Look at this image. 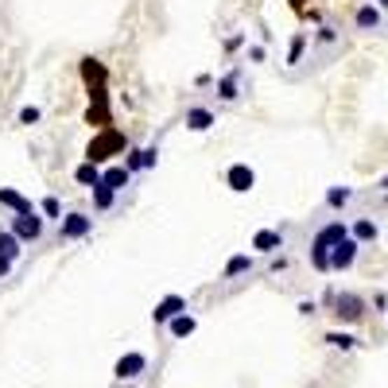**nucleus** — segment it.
<instances>
[{
	"label": "nucleus",
	"mask_w": 388,
	"mask_h": 388,
	"mask_svg": "<svg viewBox=\"0 0 388 388\" xmlns=\"http://www.w3.org/2000/svg\"><path fill=\"white\" fill-rule=\"evenodd\" d=\"M349 237V229L342 226V221H330V226H322L319 233H314V241H311V264L319 272H330V253H334V245L338 241H346Z\"/></svg>",
	"instance_id": "1"
},
{
	"label": "nucleus",
	"mask_w": 388,
	"mask_h": 388,
	"mask_svg": "<svg viewBox=\"0 0 388 388\" xmlns=\"http://www.w3.org/2000/svg\"><path fill=\"white\" fill-rule=\"evenodd\" d=\"M12 233L20 237V245H35V241H43V218L39 214H20V218H12Z\"/></svg>",
	"instance_id": "2"
},
{
	"label": "nucleus",
	"mask_w": 388,
	"mask_h": 388,
	"mask_svg": "<svg viewBox=\"0 0 388 388\" xmlns=\"http://www.w3.org/2000/svg\"><path fill=\"white\" fill-rule=\"evenodd\" d=\"M90 229H93V218H90V214H82V210L67 214V218L59 221V237H62V241H82Z\"/></svg>",
	"instance_id": "3"
},
{
	"label": "nucleus",
	"mask_w": 388,
	"mask_h": 388,
	"mask_svg": "<svg viewBox=\"0 0 388 388\" xmlns=\"http://www.w3.org/2000/svg\"><path fill=\"white\" fill-rule=\"evenodd\" d=\"M357 241L354 237H346V241H338L334 245V253H330V272H349L354 268V261H357Z\"/></svg>",
	"instance_id": "4"
},
{
	"label": "nucleus",
	"mask_w": 388,
	"mask_h": 388,
	"mask_svg": "<svg viewBox=\"0 0 388 388\" xmlns=\"http://www.w3.org/2000/svg\"><path fill=\"white\" fill-rule=\"evenodd\" d=\"M117 148H125V140H120V132H105L102 140H93L90 144V152H85V160L90 163H102V160H109V152H117Z\"/></svg>",
	"instance_id": "5"
},
{
	"label": "nucleus",
	"mask_w": 388,
	"mask_h": 388,
	"mask_svg": "<svg viewBox=\"0 0 388 388\" xmlns=\"http://www.w3.org/2000/svg\"><path fill=\"white\" fill-rule=\"evenodd\" d=\"M334 314L342 322H357L365 314V303L357 296H349V291H342V296H334Z\"/></svg>",
	"instance_id": "6"
},
{
	"label": "nucleus",
	"mask_w": 388,
	"mask_h": 388,
	"mask_svg": "<svg viewBox=\"0 0 388 388\" xmlns=\"http://www.w3.org/2000/svg\"><path fill=\"white\" fill-rule=\"evenodd\" d=\"M144 369H148V357H144V354H125L117 365H113V373H117V380H136Z\"/></svg>",
	"instance_id": "7"
},
{
	"label": "nucleus",
	"mask_w": 388,
	"mask_h": 388,
	"mask_svg": "<svg viewBox=\"0 0 388 388\" xmlns=\"http://www.w3.org/2000/svg\"><path fill=\"white\" fill-rule=\"evenodd\" d=\"M354 24H357V32H380V27H384V12L377 8V4H361V8H357V16H354Z\"/></svg>",
	"instance_id": "8"
},
{
	"label": "nucleus",
	"mask_w": 388,
	"mask_h": 388,
	"mask_svg": "<svg viewBox=\"0 0 388 388\" xmlns=\"http://www.w3.org/2000/svg\"><path fill=\"white\" fill-rule=\"evenodd\" d=\"M226 183H229V190L245 194V190H253L256 175H253V167H249V163H233V167H229V175H226Z\"/></svg>",
	"instance_id": "9"
},
{
	"label": "nucleus",
	"mask_w": 388,
	"mask_h": 388,
	"mask_svg": "<svg viewBox=\"0 0 388 388\" xmlns=\"http://www.w3.org/2000/svg\"><path fill=\"white\" fill-rule=\"evenodd\" d=\"M179 314H186V299L183 296H167V299H160V303H155L152 319L155 322H171V319H179Z\"/></svg>",
	"instance_id": "10"
},
{
	"label": "nucleus",
	"mask_w": 388,
	"mask_h": 388,
	"mask_svg": "<svg viewBox=\"0 0 388 388\" xmlns=\"http://www.w3.org/2000/svg\"><path fill=\"white\" fill-rule=\"evenodd\" d=\"M0 206H8L12 218H20V214H35V206L27 202L20 190H12V186H0Z\"/></svg>",
	"instance_id": "11"
},
{
	"label": "nucleus",
	"mask_w": 388,
	"mask_h": 388,
	"mask_svg": "<svg viewBox=\"0 0 388 388\" xmlns=\"http://www.w3.org/2000/svg\"><path fill=\"white\" fill-rule=\"evenodd\" d=\"M128 179H132V171L125 167V163H117V167H109V171H102V186H109L113 194H120L128 186Z\"/></svg>",
	"instance_id": "12"
},
{
	"label": "nucleus",
	"mask_w": 388,
	"mask_h": 388,
	"mask_svg": "<svg viewBox=\"0 0 388 388\" xmlns=\"http://www.w3.org/2000/svg\"><path fill=\"white\" fill-rule=\"evenodd\" d=\"M253 249L256 253H276V249H284V233L279 229H261L253 237Z\"/></svg>",
	"instance_id": "13"
},
{
	"label": "nucleus",
	"mask_w": 388,
	"mask_h": 388,
	"mask_svg": "<svg viewBox=\"0 0 388 388\" xmlns=\"http://www.w3.org/2000/svg\"><path fill=\"white\" fill-rule=\"evenodd\" d=\"M155 160H160V152H155V148H132V152H128V163H125V167H128V171L155 167Z\"/></svg>",
	"instance_id": "14"
},
{
	"label": "nucleus",
	"mask_w": 388,
	"mask_h": 388,
	"mask_svg": "<svg viewBox=\"0 0 388 388\" xmlns=\"http://www.w3.org/2000/svg\"><path fill=\"white\" fill-rule=\"evenodd\" d=\"M20 249H24V245H20V237L12 233V229H0V261L12 264L20 256Z\"/></svg>",
	"instance_id": "15"
},
{
	"label": "nucleus",
	"mask_w": 388,
	"mask_h": 388,
	"mask_svg": "<svg viewBox=\"0 0 388 388\" xmlns=\"http://www.w3.org/2000/svg\"><path fill=\"white\" fill-rule=\"evenodd\" d=\"M218 93H221V102H237V97H241V74H237V70L226 74L218 82Z\"/></svg>",
	"instance_id": "16"
},
{
	"label": "nucleus",
	"mask_w": 388,
	"mask_h": 388,
	"mask_svg": "<svg viewBox=\"0 0 388 388\" xmlns=\"http://www.w3.org/2000/svg\"><path fill=\"white\" fill-rule=\"evenodd\" d=\"M210 125H214V113H210V109H186V128H194V132H206Z\"/></svg>",
	"instance_id": "17"
},
{
	"label": "nucleus",
	"mask_w": 388,
	"mask_h": 388,
	"mask_svg": "<svg viewBox=\"0 0 388 388\" xmlns=\"http://www.w3.org/2000/svg\"><path fill=\"white\" fill-rule=\"evenodd\" d=\"M377 233H380V229H377V221L361 218V221H354V233H349V237H354L357 245H365V241H377Z\"/></svg>",
	"instance_id": "18"
},
{
	"label": "nucleus",
	"mask_w": 388,
	"mask_h": 388,
	"mask_svg": "<svg viewBox=\"0 0 388 388\" xmlns=\"http://www.w3.org/2000/svg\"><path fill=\"white\" fill-rule=\"evenodd\" d=\"M74 179H78V183H82V186H90V190H93V186L102 183V171H97V163H90V160H85L82 167L74 171Z\"/></svg>",
	"instance_id": "19"
},
{
	"label": "nucleus",
	"mask_w": 388,
	"mask_h": 388,
	"mask_svg": "<svg viewBox=\"0 0 388 388\" xmlns=\"http://www.w3.org/2000/svg\"><path fill=\"white\" fill-rule=\"evenodd\" d=\"M354 202V190H349V186H330V194H326V206H349Z\"/></svg>",
	"instance_id": "20"
},
{
	"label": "nucleus",
	"mask_w": 388,
	"mask_h": 388,
	"mask_svg": "<svg viewBox=\"0 0 388 388\" xmlns=\"http://www.w3.org/2000/svg\"><path fill=\"white\" fill-rule=\"evenodd\" d=\"M167 330H171V338H186V334H194V319L190 314H179V319L167 322Z\"/></svg>",
	"instance_id": "21"
},
{
	"label": "nucleus",
	"mask_w": 388,
	"mask_h": 388,
	"mask_svg": "<svg viewBox=\"0 0 388 388\" xmlns=\"http://www.w3.org/2000/svg\"><path fill=\"white\" fill-rule=\"evenodd\" d=\"M113 198H117V194H113L109 186H102V183L93 186V206H97V210H109V206H113Z\"/></svg>",
	"instance_id": "22"
},
{
	"label": "nucleus",
	"mask_w": 388,
	"mask_h": 388,
	"mask_svg": "<svg viewBox=\"0 0 388 388\" xmlns=\"http://www.w3.org/2000/svg\"><path fill=\"white\" fill-rule=\"evenodd\" d=\"M253 268V261H249V256H233V261L226 264V276H241V272H249Z\"/></svg>",
	"instance_id": "23"
},
{
	"label": "nucleus",
	"mask_w": 388,
	"mask_h": 388,
	"mask_svg": "<svg viewBox=\"0 0 388 388\" xmlns=\"http://www.w3.org/2000/svg\"><path fill=\"white\" fill-rule=\"evenodd\" d=\"M326 342H330L334 349H354V346H357V338H349V334H338V330H334V334H326Z\"/></svg>",
	"instance_id": "24"
},
{
	"label": "nucleus",
	"mask_w": 388,
	"mask_h": 388,
	"mask_svg": "<svg viewBox=\"0 0 388 388\" xmlns=\"http://www.w3.org/2000/svg\"><path fill=\"white\" fill-rule=\"evenodd\" d=\"M303 47H307V35H296V39H291V55H287V62L303 59Z\"/></svg>",
	"instance_id": "25"
},
{
	"label": "nucleus",
	"mask_w": 388,
	"mask_h": 388,
	"mask_svg": "<svg viewBox=\"0 0 388 388\" xmlns=\"http://www.w3.org/2000/svg\"><path fill=\"white\" fill-rule=\"evenodd\" d=\"M43 214H47V218H59V214H62L59 198H43Z\"/></svg>",
	"instance_id": "26"
},
{
	"label": "nucleus",
	"mask_w": 388,
	"mask_h": 388,
	"mask_svg": "<svg viewBox=\"0 0 388 388\" xmlns=\"http://www.w3.org/2000/svg\"><path fill=\"white\" fill-rule=\"evenodd\" d=\"M35 120H39V109H20V125H35Z\"/></svg>",
	"instance_id": "27"
},
{
	"label": "nucleus",
	"mask_w": 388,
	"mask_h": 388,
	"mask_svg": "<svg viewBox=\"0 0 388 388\" xmlns=\"http://www.w3.org/2000/svg\"><path fill=\"white\" fill-rule=\"evenodd\" d=\"M8 272H12V264H8V261H0V276H8Z\"/></svg>",
	"instance_id": "28"
},
{
	"label": "nucleus",
	"mask_w": 388,
	"mask_h": 388,
	"mask_svg": "<svg viewBox=\"0 0 388 388\" xmlns=\"http://www.w3.org/2000/svg\"><path fill=\"white\" fill-rule=\"evenodd\" d=\"M373 4H377V8H388V0H373Z\"/></svg>",
	"instance_id": "29"
},
{
	"label": "nucleus",
	"mask_w": 388,
	"mask_h": 388,
	"mask_svg": "<svg viewBox=\"0 0 388 388\" xmlns=\"http://www.w3.org/2000/svg\"><path fill=\"white\" fill-rule=\"evenodd\" d=\"M377 186H380V190H388V179H380V183H377Z\"/></svg>",
	"instance_id": "30"
}]
</instances>
